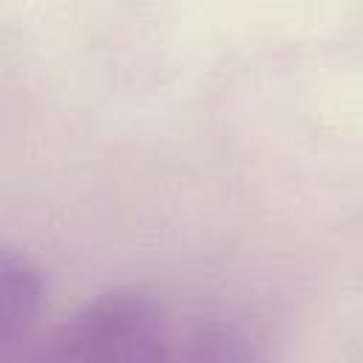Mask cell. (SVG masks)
<instances>
[{"instance_id": "obj_2", "label": "cell", "mask_w": 363, "mask_h": 363, "mask_svg": "<svg viewBox=\"0 0 363 363\" xmlns=\"http://www.w3.org/2000/svg\"><path fill=\"white\" fill-rule=\"evenodd\" d=\"M43 301V281L26 255L3 252L0 258V346L26 335Z\"/></svg>"}, {"instance_id": "obj_1", "label": "cell", "mask_w": 363, "mask_h": 363, "mask_svg": "<svg viewBox=\"0 0 363 363\" xmlns=\"http://www.w3.org/2000/svg\"><path fill=\"white\" fill-rule=\"evenodd\" d=\"M45 357L68 363H153L173 357V335L162 303L150 295L111 289L57 329Z\"/></svg>"}]
</instances>
